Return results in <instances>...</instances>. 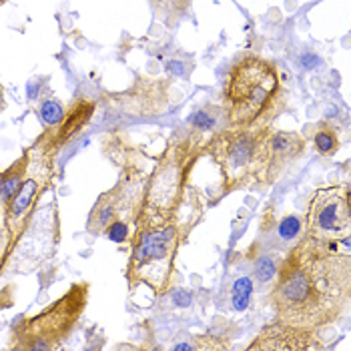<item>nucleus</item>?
I'll return each instance as SVG.
<instances>
[{
    "mask_svg": "<svg viewBox=\"0 0 351 351\" xmlns=\"http://www.w3.org/2000/svg\"><path fill=\"white\" fill-rule=\"evenodd\" d=\"M350 298V253L303 233L275 273L271 291L275 322L322 331L343 317Z\"/></svg>",
    "mask_w": 351,
    "mask_h": 351,
    "instance_id": "nucleus-1",
    "label": "nucleus"
},
{
    "mask_svg": "<svg viewBox=\"0 0 351 351\" xmlns=\"http://www.w3.org/2000/svg\"><path fill=\"white\" fill-rule=\"evenodd\" d=\"M287 103L289 90L273 60L247 54L231 66L223 90L229 129H267Z\"/></svg>",
    "mask_w": 351,
    "mask_h": 351,
    "instance_id": "nucleus-2",
    "label": "nucleus"
},
{
    "mask_svg": "<svg viewBox=\"0 0 351 351\" xmlns=\"http://www.w3.org/2000/svg\"><path fill=\"white\" fill-rule=\"evenodd\" d=\"M191 227L177 219H145L136 217L135 231L129 239L131 255L127 265L129 287H149L155 295L173 289L177 279V255L187 239Z\"/></svg>",
    "mask_w": 351,
    "mask_h": 351,
    "instance_id": "nucleus-3",
    "label": "nucleus"
},
{
    "mask_svg": "<svg viewBox=\"0 0 351 351\" xmlns=\"http://www.w3.org/2000/svg\"><path fill=\"white\" fill-rule=\"evenodd\" d=\"M205 143L199 133L175 138L165 149L155 165L151 177H147L145 199L138 217L145 219H177L185 201L189 177L197 161L205 153Z\"/></svg>",
    "mask_w": 351,
    "mask_h": 351,
    "instance_id": "nucleus-4",
    "label": "nucleus"
},
{
    "mask_svg": "<svg viewBox=\"0 0 351 351\" xmlns=\"http://www.w3.org/2000/svg\"><path fill=\"white\" fill-rule=\"evenodd\" d=\"M267 129H223L205 143V153L221 171V191L267 185Z\"/></svg>",
    "mask_w": 351,
    "mask_h": 351,
    "instance_id": "nucleus-5",
    "label": "nucleus"
},
{
    "mask_svg": "<svg viewBox=\"0 0 351 351\" xmlns=\"http://www.w3.org/2000/svg\"><path fill=\"white\" fill-rule=\"evenodd\" d=\"M88 299V285L77 283L51 307L34 317L21 319L12 329L10 350H60L81 322Z\"/></svg>",
    "mask_w": 351,
    "mask_h": 351,
    "instance_id": "nucleus-6",
    "label": "nucleus"
},
{
    "mask_svg": "<svg viewBox=\"0 0 351 351\" xmlns=\"http://www.w3.org/2000/svg\"><path fill=\"white\" fill-rule=\"evenodd\" d=\"M305 235L319 243L350 247L351 205L348 185H329L313 193L305 215Z\"/></svg>",
    "mask_w": 351,
    "mask_h": 351,
    "instance_id": "nucleus-7",
    "label": "nucleus"
},
{
    "mask_svg": "<svg viewBox=\"0 0 351 351\" xmlns=\"http://www.w3.org/2000/svg\"><path fill=\"white\" fill-rule=\"evenodd\" d=\"M147 187V175L141 171H129L121 181L107 193L99 197L90 215H88V233L105 235L112 221H127L135 225Z\"/></svg>",
    "mask_w": 351,
    "mask_h": 351,
    "instance_id": "nucleus-8",
    "label": "nucleus"
},
{
    "mask_svg": "<svg viewBox=\"0 0 351 351\" xmlns=\"http://www.w3.org/2000/svg\"><path fill=\"white\" fill-rule=\"evenodd\" d=\"M319 331H309L293 325L275 324L267 325L261 329V333L253 339V343L247 350L259 351H305V350H322L324 343L317 339Z\"/></svg>",
    "mask_w": 351,
    "mask_h": 351,
    "instance_id": "nucleus-9",
    "label": "nucleus"
},
{
    "mask_svg": "<svg viewBox=\"0 0 351 351\" xmlns=\"http://www.w3.org/2000/svg\"><path fill=\"white\" fill-rule=\"evenodd\" d=\"M267 185L275 183L289 165L298 162L307 151V138L293 131H267Z\"/></svg>",
    "mask_w": 351,
    "mask_h": 351,
    "instance_id": "nucleus-10",
    "label": "nucleus"
},
{
    "mask_svg": "<svg viewBox=\"0 0 351 351\" xmlns=\"http://www.w3.org/2000/svg\"><path fill=\"white\" fill-rule=\"evenodd\" d=\"M40 191H43V183L40 179L36 177H28L21 183V187L16 191V195L10 199V203L4 207L6 209V215H4V225L10 233V237L14 239L19 233H21V227L23 223L27 221L30 209L34 207L36 199L40 197Z\"/></svg>",
    "mask_w": 351,
    "mask_h": 351,
    "instance_id": "nucleus-11",
    "label": "nucleus"
},
{
    "mask_svg": "<svg viewBox=\"0 0 351 351\" xmlns=\"http://www.w3.org/2000/svg\"><path fill=\"white\" fill-rule=\"evenodd\" d=\"M97 110V105L95 101H88V99H77L69 110H64V119L60 121V125L53 129L54 133L49 138H51V145L53 149H58L62 147L64 143H69L71 138L81 133L82 129L88 125V121L93 119Z\"/></svg>",
    "mask_w": 351,
    "mask_h": 351,
    "instance_id": "nucleus-12",
    "label": "nucleus"
},
{
    "mask_svg": "<svg viewBox=\"0 0 351 351\" xmlns=\"http://www.w3.org/2000/svg\"><path fill=\"white\" fill-rule=\"evenodd\" d=\"M30 165V151H27L19 161H14L6 171L0 173V201L6 207L10 203V199L16 195V191L21 187V183L25 181Z\"/></svg>",
    "mask_w": 351,
    "mask_h": 351,
    "instance_id": "nucleus-13",
    "label": "nucleus"
},
{
    "mask_svg": "<svg viewBox=\"0 0 351 351\" xmlns=\"http://www.w3.org/2000/svg\"><path fill=\"white\" fill-rule=\"evenodd\" d=\"M311 141L315 145V151L322 155V157H331L335 155L339 149H341V138L339 133L333 125L329 123H319L317 127H313V133H311Z\"/></svg>",
    "mask_w": 351,
    "mask_h": 351,
    "instance_id": "nucleus-14",
    "label": "nucleus"
},
{
    "mask_svg": "<svg viewBox=\"0 0 351 351\" xmlns=\"http://www.w3.org/2000/svg\"><path fill=\"white\" fill-rule=\"evenodd\" d=\"M193 0H151V8L155 16L167 27H175L179 19L187 12Z\"/></svg>",
    "mask_w": 351,
    "mask_h": 351,
    "instance_id": "nucleus-15",
    "label": "nucleus"
},
{
    "mask_svg": "<svg viewBox=\"0 0 351 351\" xmlns=\"http://www.w3.org/2000/svg\"><path fill=\"white\" fill-rule=\"evenodd\" d=\"M38 117L49 129H56L60 125V121L64 119V107L56 99H47L38 108Z\"/></svg>",
    "mask_w": 351,
    "mask_h": 351,
    "instance_id": "nucleus-16",
    "label": "nucleus"
},
{
    "mask_svg": "<svg viewBox=\"0 0 351 351\" xmlns=\"http://www.w3.org/2000/svg\"><path fill=\"white\" fill-rule=\"evenodd\" d=\"M251 295H253V283H251V279L249 277L237 279L235 285H233V295H231L233 309H237V311L247 309V305L251 303Z\"/></svg>",
    "mask_w": 351,
    "mask_h": 351,
    "instance_id": "nucleus-17",
    "label": "nucleus"
},
{
    "mask_svg": "<svg viewBox=\"0 0 351 351\" xmlns=\"http://www.w3.org/2000/svg\"><path fill=\"white\" fill-rule=\"evenodd\" d=\"M277 229H279V237L283 239V241H293V239H299L305 231H303V221L295 215H289L285 217V219H281L279 221V225H277Z\"/></svg>",
    "mask_w": 351,
    "mask_h": 351,
    "instance_id": "nucleus-18",
    "label": "nucleus"
},
{
    "mask_svg": "<svg viewBox=\"0 0 351 351\" xmlns=\"http://www.w3.org/2000/svg\"><path fill=\"white\" fill-rule=\"evenodd\" d=\"M108 241L112 243H127L131 239V231H129V223L127 221H112L105 231Z\"/></svg>",
    "mask_w": 351,
    "mask_h": 351,
    "instance_id": "nucleus-19",
    "label": "nucleus"
},
{
    "mask_svg": "<svg viewBox=\"0 0 351 351\" xmlns=\"http://www.w3.org/2000/svg\"><path fill=\"white\" fill-rule=\"evenodd\" d=\"M275 273H277V267H275V263L271 261L269 257H261L257 261V277L261 281H269V279L275 277Z\"/></svg>",
    "mask_w": 351,
    "mask_h": 351,
    "instance_id": "nucleus-20",
    "label": "nucleus"
},
{
    "mask_svg": "<svg viewBox=\"0 0 351 351\" xmlns=\"http://www.w3.org/2000/svg\"><path fill=\"white\" fill-rule=\"evenodd\" d=\"M189 123L195 127V129H197V131H207V129H211V127H213V119H211L207 112H203V110L195 112V114L189 119Z\"/></svg>",
    "mask_w": 351,
    "mask_h": 351,
    "instance_id": "nucleus-21",
    "label": "nucleus"
},
{
    "mask_svg": "<svg viewBox=\"0 0 351 351\" xmlns=\"http://www.w3.org/2000/svg\"><path fill=\"white\" fill-rule=\"evenodd\" d=\"M6 108V97H4V88H2V84H0V112Z\"/></svg>",
    "mask_w": 351,
    "mask_h": 351,
    "instance_id": "nucleus-22",
    "label": "nucleus"
},
{
    "mask_svg": "<svg viewBox=\"0 0 351 351\" xmlns=\"http://www.w3.org/2000/svg\"><path fill=\"white\" fill-rule=\"evenodd\" d=\"M4 2H6V0H0V4H4Z\"/></svg>",
    "mask_w": 351,
    "mask_h": 351,
    "instance_id": "nucleus-23",
    "label": "nucleus"
}]
</instances>
